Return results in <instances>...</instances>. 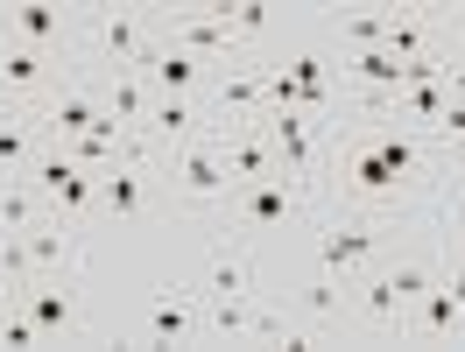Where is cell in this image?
Returning <instances> with one entry per match:
<instances>
[{
  "mask_svg": "<svg viewBox=\"0 0 465 352\" xmlns=\"http://www.w3.org/2000/svg\"><path fill=\"white\" fill-rule=\"evenodd\" d=\"M99 99H106V113H114L127 134H142L148 106H155V92H148L142 71H106V78H99Z\"/></svg>",
  "mask_w": 465,
  "mask_h": 352,
  "instance_id": "cell-24",
  "label": "cell"
},
{
  "mask_svg": "<svg viewBox=\"0 0 465 352\" xmlns=\"http://www.w3.org/2000/svg\"><path fill=\"white\" fill-rule=\"evenodd\" d=\"M262 134H268V148H275V162H282L290 176H303V183L318 191V176H324L318 120H311V113H262Z\"/></svg>",
  "mask_w": 465,
  "mask_h": 352,
  "instance_id": "cell-11",
  "label": "cell"
},
{
  "mask_svg": "<svg viewBox=\"0 0 465 352\" xmlns=\"http://www.w3.org/2000/svg\"><path fill=\"white\" fill-rule=\"evenodd\" d=\"M331 35H339V50H346V57L381 50V43H388V15H331Z\"/></svg>",
  "mask_w": 465,
  "mask_h": 352,
  "instance_id": "cell-27",
  "label": "cell"
},
{
  "mask_svg": "<svg viewBox=\"0 0 465 352\" xmlns=\"http://www.w3.org/2000/svg\"><path fill=\"white\" fill-rule=\"evenodd\" d=\"M339 134L324 148V176L318 191L331 183L352 211H388L416 205V198H430L437 183H444V148L423 134V127H402V120H360V113H339L331 120Z\"/></svg>",
  "mask_w": 465,
  "mask_h": 352,
  "instance_id": "cell-1",
  "label": "cell"
},
{
  "mask_svg": "<svg viewBox=\"0 0 465 352\" xmlns=\"http://www.w3.org/2000/svg\"><path fill=\"white\" fill-rule=\"evenodd\" d=\"M444 57L465 64V7H459V15H444Z\"/></svg>",
  "mask_w": 465,
  "mask_h": 352,
  "instance_id": "cell-32",
  "label": "cell"
},
{
  "mask_svg": "<svg viewBox=\"0 0 465 352\" xmlns=\"http://www.w3.org/2000/svg\"><path fill=\"white\" fill-rule=\"evenodd\" d=\"M374 247H381V219L346 205V219H324V233H318V268H324V275H339V282H352V275H367Z\"/></svg>",
  "mask_w": 465,
  "mask_h": 352,
  "instance_id": "cell-8",
  "label": "cell"
},
{
  "mask_svg": "<svg viewBox=\"0 0 465 352\" xmlns=\"http://www.w3.org/2000/svg\"><path fill=\"white\" fill-rule=\"evenodd\" d=\"M15 303H22V310L43 324V338H50V346L85 331V318H78V296L64 289V275H35V282H22V289H15Z\"/></svg>",
  "mask_w": 465,
  "mask_h": 352,
  "instance_id": "cell-14",
  "label": "cell"
},
{
  "mask_svg": "<svg viewBox=\"0 0 465 352\" xmlns=\"http://www.w3.org/2000/svg\"><path fill=\"white\" fill-rule=\"evenodd\" d=\"M170 162V191L176 205L191 211H219L232 198V170H226V148H219V134H198V142H183L163 155Z\"/></svg>",
  "mask_w": 465,
  "mask_h": 352,
  "instance_id": "cell-3",
  "label": "cell"
},
{
  "mask_svg": "<svg viewBox=\"0 0 465 352\" xmlns=\"http://www.w3.org/2000/svg\"><path fill=\"white\" fill-rule=\"evenodd\" d=\"M219 148H226L232 183H262V176L282 170V162H275V148H268V134H262V120H254V127H226V134H219Z\"/></svg>",
  "mask_w": 465,
  "mask_h": 352,
  "instance_id": "cell-23",
  "label": "cell"
},
{
  "mask_svg": "<svg viewBox=\"0 0 465 352\" xmlns=\"http://www.w3.org/2000/svg\"><path fill=\"white\" fill-rule=\"evenodd\" d=\"M155 35L191 50L198 64H247V43L232 35L226 7H170V15H155Z\"/></svg>",
  "mask_w": 465,
  "mask_h": 352,
  "instance_id": "cell-5",
  "label": "cell"
},
{
  "mask_svg": "<svg viewBox=\"0 0 465 352\" xmlns=\"http://www.w3.org/2000/svg\"><path fill=\"white\" fill-rule=\"evenodd\" d=\"M402 338H430V346H451V338H465V310H459V296L444 289V275H437L430 289H423V303L409 310Z\"/></svg>",
  "mask_w": 465,
  "mask_h": 352,
  "instance_id": "cell-20",
  "label": "cell"
},
{
  "mask_svg": "<svg viewBox=\"0 0 465 352\" xmlns=\"http://www.w3.org/2000/svg\"><path fill=\"white\" fill-rule=\"evenodd\" d=\"M226 15H232V35H240V43H262V35H268V22H275L262 0H240V7H226Z\"/></svg>",
  "mask_w": 465,
  "mask_h": 352,
  "instance_id": "cell-31",
  "label": "cell"
},
{
  "mask_svg": "<svg viewBox=\"0 0 465 352\" xmlns=\"http://www.w3.org/2000/svg\"><path fill=\"white\" fill-rule=\"evenodd\" d=\"M311 198H318V191H311L303 176H290V170L262 176V183H232L226 226H240V233H275V226H290V219L311 205Z\"/></svg>",
  "mask_w": 465,
  "mask_h": 352,
  "instance_id": "cell-4",
  "label": "cell"
},
{
  "mask_svg": "<svg viewBox=\"0 0 465 352\" xmlns=\"http://www.w3.org/2000/svg\"><path fill=\"white\" fill-rule=\"evenodd\" d=\"M423 134H430L444 155H465V99H444V113H437Z\"/></svg>",
  "mask_w": 465,
  "mask_h": 352,
  "instance_id": "cell-29",
  "label": "cell"
},
{
  "mask_svg": "<svg viewBox=\"0 0 465 352\" xmlns=\"http://www.w3.org/2000/svg\"><path fill=\"white\" fill-rule=\"evenodd\" d=\"M198 134H212V113H204L198 99H155V106H148V120H142V134H134V142H142L148 155H170V148L198 142Z\"/></svg>",
  "mask_w": 465,
  "mask_h": 352,
  "instance_id": "cell-15",
  "label": "cell"
},
{
  "mask_svg": "<svg viewBox=\"0 0 465 352\" xmlns=\"http://www.w3.org/2000/svg\"><path fill=\"white\" fill-rule=\"evenodd\" d=\"M198 331H204V296H198V289L163 282V289L148 296V310H142V346H183V338H198Z\"/></svg>",
  "mask_w": 465,
  "mask_h": 352,
  "instance_id": "cell-12",
  "label": "cell"
},
{
  "mask_svg": "<svg viewBox=\"0 0 465 352\" xmlns=\"http://www.w3.org/2000/svg\"><path fill=\"white\" fill-rule=\"evenodd\" d=\"M50 64H57V57H43V50L0 43V106H29V99H43V92H57Z\"/></svg>",
  "mask_w": 465,
  "mask_h": 352,
  "instance_id": "cell-17",
  "label": "cell"
},
{
  "mask_svg": "<svg viewBox=\"0 0 465 352\" xmlns=\"http://www.w3.org/2000/svg\"><path fill=\"white\" fill-rule=\"evenodd\" d=\"M437 226H444V254H465V191H444Z\"/></svg>",
  "mask_w": 465,
  "mask_h": 352,
  "instance_id": "cell-30",
  "label": "cell"
},
{
  "mask_svg": "<svg viewBox=\"0 0 465 352\" xmlns=\"http://www.w3.org/2000/svg\"><path fill=\"white\" fill-rule=\"evenodd\" d=\"M29 183H35V198H43V211H50V219H78V226H92V219H99V176L78 170L64 148L43 142Z\"/></svg>",
  "mask_w": 465,
  "mask_h": 352,
  "instance_id": "cell-6",
  "label": "cell"
},
{
  "mask_svg": "<svg viewBox=\"0 0 465 352\" xmlns=\"http://www.w3.org/2000/svg\"><path fill=\"white\" fill-rule=\"evenodd\" d=\"M451 99H465V64L451 57Z\"/></svg>",
  "mask_w": 465,
  "mask_h": 352,
  "instance_id": "cell-34",
  "label": "cell"
},
{
  "mask_svg": "<svg viewBox=\"0 0 465 352\" xmlns=\"http://www.w3.org/2000/svg\"><path fill=\"white\" fill-rule=\"evenodd\" d=\"M437 275H444V289L459 296V310H465V254H444V268H437Z\"/></svg>",
  "mask_w": 465,
  "mask_h": 352,
  "instance_id": "cell-33",
  "label": "cell"
},
{
  "mask_svg": "<svg viewBox=\"0 0 465 352\" xmlns=\"http://www.w3.org/2000/svg\"><path fill=\"white\" fill-rule=\"evenodd\" d=\"M43 155V113L35 106H0V176H29Z\"/></svg>",
  "mask_w": 465,
  "mask_h": 352,
  "instance_id": "cell-19",
  "label": "cell"
},
{
  "mask_svg": "<svg viewBox=\"0 0 465 352\" xmlns=\"http://www.w3.org/2000/svg\"><path fill=\"white\" fill-rule=\"evenodd\" d=\"M99 219H114V226H142L155 219V170H148V148H120L114 162L99 170Z\"/></svg>",
  "mask_w": 465,
  "mask_h": 352,
  "instance_id": "cell-7",
  "label": "cell"
},
{
  "mask_svg": "<svg viewBox=\"0 0 465 352\" xmlns=\"http://www.w3.org/2000/svg\"><path fill=\"white\" fill-rule=\"evenodd\" d=\"M331 71H339V64H324L318 50H296L290 57V85H296V99H303L311 120H339V85H331Z\"/></svg>",
  "mask_w": 465,
  "mask_h": 352,
  "instance_id": "cell-22",
  "label": "cell"
},
{
  "mask_svg": "<svg viewBox=\"0 0 465 352\" xmlns=\"http://www.w3.org/2000/svg\"><path fill=\"white\" fill-rule=\"evenodd\" d=\"M35 219H50L29 176H0V233H29Z\"/></svg>",
  "mask_w": 465,
  "mask_h": 352,
  "instance_id": "cell-26",
  "label": "cell"
},
{
  "mask_svg": "<svg viewBox=\"0 0 465 352\" xmlns=\"http://www.w3.org/2000/svg\"><path fill=\"white\" fill-rule=\"evenodd\" d=\"M142 78H148V92H155V99H198L204 64L191 57V50H176V43H163V35H155V50L142 57Z\"/></svg>",
  "mask_w": 465,
  "mask_h": 352,
  "instance_id": "cell-18",
  "label": "cell"
},
{
  "mask_svg": "<svg viewBox=\"0 0 465 352\" xmlns=\"http://www.w3.org/2000/svg\"><path fill=\"white\" fill-rule=\"evenodd\" d=\"M191 289H198L204 303H219V296H254V261H247V254H232L226 240H219V247H204Z\"/></svg>",
  "mask_w": 465,
  "mask_h": 352,
  "instance_id": "cell-21",
  "label": "cell"
},
{
  "mask_svg": "<svg viewBox=\"0 0 465 352\" xmlns=\"http://www.w3.org/2000/svg\"><path fill=\"white\" fill-rule=\"evenodd\" d=\"M360 331H374V338H402V296L388 282V268L360 282Z\"/></svg>",
  "mask_w": 465,
  "mask_h": 352,
  "instance_id": "cell-25",
  "label": "cell"
},
{
  "mask_svg": "<svg viewBox=\"0 0 465 352\" xmlns=\"http://www.w3.org/2000/svg\"><path fill=\"white\" fill-rule=\"evenodd\" d=\"M78 29V15L71 7H50V0H15V7H0V43H22V50H43V57H57L64 43Z\"/></svg>",
  "mask_w": 465,
  "mask_h": 352,
  "instance_id": "cell-10",
  "label": "cell"
},
{
  "mask_svg": "<svg viewBox=\"0 0 465 352\" xmlns=\"http://www.w3.org/2000/svg\"><path fill=\"white\" fill-rule=\"evenodd\" d=\"M262 113H268L262 64H226L219 85H212V134H226V127H254Z\"/></svg>",
  "mask_w": 465,
  "mask_h": 352,
  "instance_id": "cell-13",
  "label": "cell"
},
{
  "mask_svg": "<svg viewBox=\"0 0 465 352\" xmlns=\"http://www.w3.org/2000/svg\"><path fill=\"white\" fill-rule=\"evenodd\" d=\"M22 240H29L35 275H78V268H85V226H78V219H35Z\"/></svg>",
  "mask_w": 465,
  "mask_h": 352,
  "instance_id": "cell-16",
  "label": "cell"
},
{
  "mask_svg": "<svg viewBox=\"0 0 465 352\" xmlns=\"http://www.w3.org/2000/svg\"><path fill=\"white\" fill-rule=\"evenodd\" d=\"M43 142L50 148H71V142H85L92 127L106 120V99H99V78H78V85H57L43 106Z\"/></svg>",
  "mask_w": 465,
  "mask_h": 352,
  "instance_id": "cell-9",
  "label": "cell"
},
{
  "mask_svg": "<svg viewBox=\"0 0 465 352\" xmlns=\"http://www.w3.org/2000/svg\"><path fill=\"white\" fill-rule=\"evenodd\" d=\"M78 43L99 71H142V57L155 50V15L148 7H92L78 15Z\"/></svg>",
  "mask_w": 465,
  "mask_h": 352,
  "instance_id": "cell-2",
  "label": "cell"
},
{
  "mask_svg": "<svg viewBox=\"0 0 465 352\" xmlns=\"http://www.w3.org/2000/svg\"><path fill=\"white\" fill-rule=\"evenodd\" d=\"M388 282H395V296H402V324H409V310H416L423 289L437 282V268L430 261H395V268H388Z\"/></svg>",
  "mask_w": 465,
  "mask_h": 352,
  "instance_id": "cell-28",
  "label": "cell"
}]
</instances>
